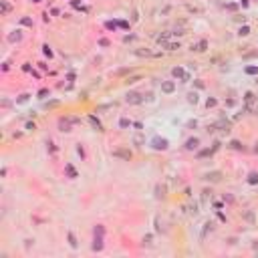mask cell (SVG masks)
Returning <instances> with one entry per match:
<instances>
[{
	"label": "cell",
	"mask_w": 258,
	"mask_h": 258,
	"mask_svg": "<svg viewBox=\"0 0 258 258\" xmlns=\"http://www.w3.org/2000/svg\"><path fill=\"white\" fill-rule=\"evenodd\" d=\"M113 155H117V157H123V159H131V151H127V149H115L113 151Z\"/></svg>",
	"instance_id": "6da1fadb"
},
{
	"label": "cell",
	"mask_w": 258,
	"mask_h": 258,
	"mask_svg": "<svg viewBox=\"0 0 258 258\" xmlns=\"http://www.w3.org/2000/svg\"><path fill=\"white\" fill-rule=\"evenodd\" d=\"M77 119H61L59 121V127L63 129V131H69V127H71V123H75Z\"/></svg>",
	"instance_id": "7a4b0ae2"
},
{
	"label": "cell",
	"mask_w": 258,
	"mask_h": 258,
	"mask_svg": "<svg viewBox=\"0 0 258 258\" xmlns=\"http://www.w3.org/2000/svg\"><path fill=\"white\" fill-rule=\"evenodd\" d=\"M143 99H141V95L139 93H129L127 95V103H141Z\"/></svg>",
	"instance_id": "3957f363"
},
{
	"label": "cell",
	"mask_w": 258,
	"mask_h": 258,
	"mask_svg": "<svg viewBox=\"0 0 258 258\" xmlns=\"http://www.w3.org/2000/svg\"><path fill=\"white\" fill-rule=\"evenodd\" d=\"M222 173L220 172H212V173H206V179H212V181H220Z\"/></svg>",
	"instance_id": "277c9868"
},
{
	"label": "cell",
	"mask_w": 258,
	"mask_h": 258,
	"mask_svg": "<svg viewBox=\"0 0 258 258\" xmlns=\"http://www.w3.org/2000/svg\"><path fill=\"white\" fill-rule=\"evenodd\" d=\"M153 143H155L153 147H157V149H166V147H168V141H166V139H155Z\"/></svg>",
	"instance_id": "5b68a950"
},
{
	"label": "cell",
	"mask_w": 258,
	"mask_h": 258,
	"mask_svg": "<svg viewBox=\"0 0 258 258\" xmlns=\"http://www.w3.org/2000/svg\"><path fill=\"white\" fill-rule=\"evenodd\" d=\"M206 46H208L206 41H200V43L196 44V46H192V48H194V50H198V52H202V50H206Z\"/></svg>",
	"instance_id": "8992f818"
},
{
	"label": "cell",
	"mask_w": 258,
	"mask_h": 258,
	"mask_svg": "<svg viewBox=\"0 0 258 258\" xmlns=\"http://www.w3.org/2000/svg\"><path fill=\"white\" fill-rule=\"evenodd\" d=\"M10 10H12V6H10L8 2H2V14H8Z\"/></svg>",
	"instance_id": "52a82bcc"
},
{
	"label": "cell",
	"mask_w": 258,
	"mask_h": 258,
	"mask_svg": "<svg viewBox=\"0 0 258 258\" xmlns=\"http://www.w3.org/2000/svg\"><path fill=\"white\" fill-rule=\"evenodd\" d=\"M161 89H163L166 93H172V91H173V83H163V85H161Z\"/></svg>",
	"instance_id": "ba28073f"
},
{
	"label": "cell",
	"mask_w": 258,
	"mask_h": 258,
	"mask_svg": "<svg viewBox=\"0 0 258 258\" xmlns=\"http://www.w3.org/2000/svg\"><path fill=\"white\" fill-rule=\"evenodd\" d=\"M198 147V139H190L188 141V149H196Z\"/></svg>",
	"instance_id": "9c48e42d"
},
{
	"label": "cell",
	"mask_w": 258,
	"mask_h": 258,
	"mask_svg": "<svg viewBox=\"0 0 258 258\" xmlns=\"http://www.w3.org/2000/svg\"><path fill=\"white\" fill-rule=\"evenodd\" d=\"M188 101H190V103H196V101H198V95H196V93H190V95H188Z\"/></svg>",
	"instance_id": "30bf717a"
},
{
	"label": "cell",
	"mask_w": 258,
	"mask_h": 258,
	"mask_svg": "<svg viewBox=\"0 0 258 258\" xmlns=\"http://www.w3.org/2000/svg\"><path fill=\"white\" fill-rule=\"evenodd\" d=\"M18 39H20V32H16V34H10V37H8V41H10V43H14V41H18Z\"/></svg>",
	"instance_id": "8fae6325"
},
{
	"label": "cell",
	"mask_w": 258,
	"mask_h": 258,
	"mask_svg": "<svg viewBox=\"0 0 258 258\" xmlns=\"http://www.w3.org/2000/svg\"><path fill=\"white\" fill-rule=\"evenodd\" d=\"M258 181V173H250V183H256Z\"/></svg>",
	"instance_id": "7c38bea8"
},
{
	"label": "cell",
	"mask_w": 258,
	"mask_h": 258,
	"mask_svg": "<svg viewBox=\"0 0 258 258\" xmlns=\"http://www.w3.org/2000/svg\"><path fill=\"white\" fill-rule=\"evenodd\" d=\"M91 123H93V125H95V127H97V129H101V123H99V121H97L95 117H91Z\"/></svg>",
	"instance_id": "4fadbf2b"
},
{
	"label": "cell",
	"mask_w": 258,
	"mask_h": 258,
	"mask_svg": "<svg viewBox=\"0 0 258 258\" xmlns=\"http://www.w3.org/2000/svg\"><path fill=\"white\" fill-rule=\"evenodd\" d=\"M69 238H71V246H77V242H75V236H73V234H69Z\"/></svg>",
	"instance_id": "5bb4252c"
},
{
	"label": "cell",
	"mask_w": 258,
	"mask_h": 258,
	"mask_svg": "<svg viewBox=\"0 0 258 258\" xmlns=\"http://www.w3.org/2000/svg\"><path fill=\"white\" fill-rule=\"evenodd\" d=\"M143 244H147V246H149V244H151V236H147V238H143Z\"/></svg>",
	"instance_id": "9a60e30c"
}]
</instances>
